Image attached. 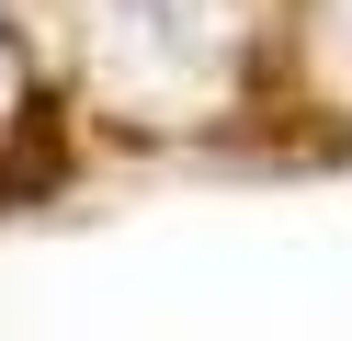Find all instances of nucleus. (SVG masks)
<instances>
[{
  "mask_svg": "<svg viewBox=\"0 0 352 341\" xmlns=\"http://www.w3.org/2000/svg\"><path fill=\"white\" fill-rule=\"evenodd\" d=\"M91 57H102V91H125L148 114H193L228 80L239 23H228V0H102Z\"/></svg>",
  "mask_w": 352,
  "mask_h": 341,
  "instance_id": "nucleus-1",
  "label": "nucleus"
},
{
  "mask_svg": "<svg viewBox=\"0 0 352 341\" xmlns=\"http://www.w3.org/2000/svg\"><path fill=\"white\" fill-rule=\"evenodd\" d=\"M318 12H329L318 34H341V57H352V0H318Z\"/></svg>",
  "mask_w": 352,
  "mask_h": 341,
  "instance_id": "nucleus-2",
  "label": "nucleus"
}]
</instances>
